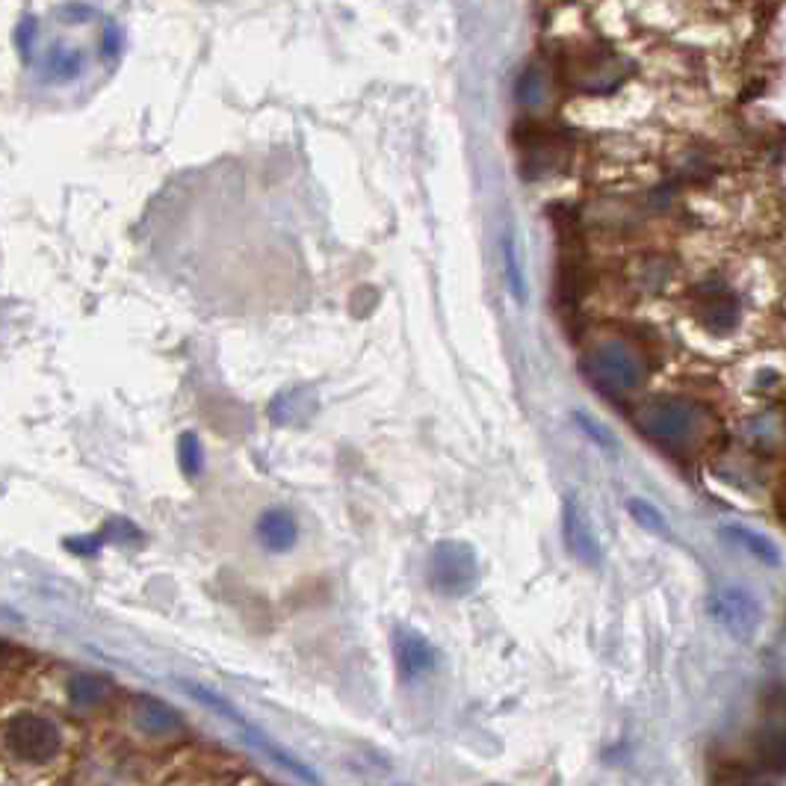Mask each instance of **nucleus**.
Wrapping results in <instances>:
<instances>
[{
	"mask_svg": "<svg viewBox=\"0 0 786 786\" xmlns=\"http://www.w3.org/2000/svg\"><path fill=\"white\" fill-rule=\"evenodd\" d=\"M704 411L683 396H651L636 408V429L659 447L680 453L701 435Z\"/></svg>",
	"mask_w": 786,
	"mask_h": 786,
	"instance_id": "nucleus-1",
	"label": "nucleus"
},
{
	"mask_svg": "<svg viewBox=\"0 0 786 786\" xmlns=\"http://www.w3.org/2000/svg\"><path fill=\"white\" fill-rule=\"evenodd\" d=\"M580 364H583V376L603 393L639 391L648 379V364L642 352L618 337L597 340L586 349Z\"/></svg>",
	"mask_w": 786,
	"mask_h": 786,
	"instance_id": "nucleus-2",
	"label": "nucleus"
},
{
	"mask_svg": "<svg viewBox=\"0 0 786 786\" xmlns=\"http://www.w3.org/2000/svg\"><path fill=\"white\" fill-rule=\"evenodd\" d=\"M3 745L9 751V757H15L18 763L27 766H48L63 754V730L60 724L42 713H30L21 710L15 716H9L3 724Z\"/></svg>",
	"mask_w": 786,
	"mask_h": 786,
	"instance_id": "nucleus-3",
	"label": "nucleus"
},
{
	"mask_svg": "<svg viewBox=\"0 0 786 786\" xmlns=\"http://www.w3.org/2000/svg\"><path fill=\"white\" fill-rule=\"evenodd\" d=\"M426 583L438 597H447V600H461L473 594L479 586L476 550L459 538L438 541L426 559Z\"/></svg>",
	"mask_w": 786,
	"mask_h": 786,
	"instance_id": "nucleus-4",
	"label": "nucleus"
},
{
	"mask_svg": "<svg viewBox=\"0 0 786 786\" xmlns=\"http://www.w3.org/2000/svg\"><path fill=\"white\" fill-rule=\"evenodd\" d=\"M710 615L733 639H751L763 621V609L751 591L739 586H721L710 594Z\"/></svg>",
	"mask_w": 786,
	"mask_h": 786,
	"instance_id": "nucleus-5",
	"label": "nucleus"
},
{
	"mask_svg": "<svg viewBox=\"0 0 786 786\" xmlns=\"http://www.w3.org/2000/svg\"><path fill=\"white\" fill-rule=\"evenodd\" d=\"M393 662H396L399 680L414 683L438 668V651L423 633L411 630L408 624H399L393 630Z\"/></svg>",
	"mask_w": 786,
	"mask_h": 786,
	"instance_id": "nucleus-6",
	"label": "nucleus"
},
{
	"mask_svg": "<svg viewBox=\"0 0 786 786\" xmlns=\"http://www.w3.org/2000/svg\"><path fill=\"white\" fill-rule=\"evenodd\" d=\"M131 721L145 739H157V742H169V739H178V736L187 733L184 716L172 704H166L154 695H136L133 698Z\"/></svg>",
	"mask_w": 786,
	"mask_h": 786,
	"instance_id": "nucleus-7",
	"label": "nucleus"
},
{
	"mask_svg": "<svg viewBox=\"0 0 786 786\" xmlns=\"http://www.w3.org/2000/svg\"><path fill=\"white\" fill-rule=\"evenodd\" d=\"M562 538H565V547L571 550V556L586 565V568H597L603 562V550H600V541L591 529L589 518L583 515L580 503L574 497L565 500V512H562Z\"/></svg>",
	"mask_w": 786,
	"mask_h": 786,
	"instance_id": "nucleus-8",
	"label": "nucleus"
},
{
	"mask_svg": "<svg viewBox=\"0 0 786 786\" xmlns=\"http://www.w3.org/2000/svg\"><path fill=\"white\" fill-rule=\"evenodd\" d=\"M258 541L263 544V550L269 553H290L299 541V524H296V515L284 506H269L263 509L258 524Z\"/></svg>",
	"mask_w": 786,
	"mask_h": 786,
	"instance_id": "nucleus-9",
	"label": "nucleus"
},
{
	"mask_svg": "<svg viewBox=\"0 0 786 786\" xmlns=\"http://www.w3.org/2000/svg\"><path fill=\"white\" fill-rule=\"evenodd\" d=\"M571 80L583 92H612L624 80V68L615 54H597L594 60H580Z\"/></svg>",
	"mask_w": 786,
	"mask_h": 786,
	"instance_id": "nucleus-10",
	"label": "nucleus"
},
{
	"mask_svg": "<svg viewBox=\"0 0 786 786\" xmlns=\"http://www.w3.org/2000/svg\"><path fill=\"white\" fill-rule=\"evenodd\" d=\"M314 411H317V393L311 388H290L272 399L269 420L281 426H293V423H305Z\"/></svg>",
	"mask_w": 786,
	"mask_h": 786,
	"instance_id": "nucleus-11",
	"label": "nucleus"
},
{
	"mask_svg": "<svg viewBox=\"0 0 786 786\" xmlns=\"http://www.w3.org/2000/svg\"><path fill=\"white\" fill-rule=\"evenodd\" d=\"M113 689H116L113 680L95 671H74L66 683L68 701L74 707H101L113 695Z\"/></svg>",
	"mask_w": 786,
	"mask_h": 786,
	"instance_id": "nucleus-12",
	"label": "nucleus"
},
{
	"mask_svg": "<svg viewBox=\"0 0 786 786\" xmlns=\"http://www.w3.org/2000/svg\"><path fill=\"white\" fill-rule=\"evenodd\" d=\"M724 538H730L733 544H739L742 550H748L754 559H760V562H766V565H781V550H778V544L769 538V535H763V532H754V529H748V526H724Z\"/></svg>",
	"mask_w": 786,
	"mask_h": 786,
	"instance_id": "nucleus-13",
	"label": "nucleus"
},
{
	"mask_svg": "<svg viewBox=\"0 0 786 786\" xmlns=\"http://www.w3.org/2000/svg\"><path fill=\"white\" fill-rule=\"evenodd\" d=\"M83 54L77 48H66V45H54L48 51V57L42 60V68H45V77L54 80V83H68L74 80L80 71H83Z\"/></svg>",
	"mask_w": 786,
	"mask_h": 786,
	"instance_id": "nucleus-14",
	"label": "nucleus"
},
{
	"mask_svg": "<svg viewBox=\"0 0 786 786\" xmlns=\"http://www.w3.org/2000/svg\"><path fill=\"white\" fill-rule=\"evenodd\" d=\"M698 317H701V323L710 328V331L724 334V331H730V328L736 326V320H739V302H736L733 296L721 293V296H713V299H707V302L701 305Z\"/></svg>",
	"mask_w": 786,
	"mask_h": 786,
	"instance_id": "nucleus-15",
	"label": "nucleus"
},
{
	"mask_svg": "<svg viewBox=\"0 0 786 786\" xmlns=\"http://www.w3.org/2000/svg\"><path fill=\"white\" fill-rule=\"evenodd\" d=\"M515 98H518V104H524V107H538V104H544V98H547V74H544V68L541 66H526L521 74H518V80H515Z\"/></svg>",
	"mask_w": 786,
	"mask_h": 786,
	"instance_id": "nucleus-16",
	"label": "nucleus"
},
{
	"mask_svg": "<svg viewBox=\"0 0 786 786\" xmlns=\"http://www.w3.org/2000/svg\"><path fill=\"white\" fill-rule=\"evenodd\" d=\"M518 246H515V237L506 231L503 234V266H506V281H509V290H512V296L518 299V302H524L526 299V278H524V269H521V263H518V252H515Z\"/></svg>",
	"mask_w": 786,
	"mask_h": 786,
	"instance_id": "nucleus-17",
	"label": "nucleus"
},
{
	"mask_svg": "<svg viewBox=\"0 0 786 786\" xmlns=\"http://www.w3.org/2000/svg\"><path fill=\"white\" fill-rule=\"evenodd\" d=\"M627 512H630V518H633L636 524L642 526V529H648V532H656V535H665V532H668L665 515L656 509L654 503H648V500H642V497H630V500H627Z\"/></svg>",
	"mask_w": 786,
	"mask_h": 786,
	"instance_id": "nucleus-18",
	"label": "nucleus"
},
{
	"mask_svg": "<svg viewBox=\"0 0 786 786\" xmlns=\"http://www.w3.org/2000/svg\"><path fill=\"white\" fill-rule=\"evenodd\" d=\"M178 461H181V470L187 476H198L201 467H204V447H201V438L196 432H184L181 441H178Z\"/></svg>",
	"mask_w": 786,
	"mask_h": 786,
	"instance_id": "nucleus-19",
	"label": "nucleus"
},
{
	"mask_svg": "<svg viewBox=\"0 0 786 786\" xmlns=\"http://www.w3.org/2000/svg\"><path fill=\"white\" fill-rule=\"evenodd\" d=\"M574 420H577V426L589 435L591 441L600 447V450H606V453H612L615 450V441H612V435H609V429L603 426V423H597L594 417H589V414H583V411H577L574 414Z\"/></svg>",
	"mask_w": 786,
	"mask_h": 786,
	"instance_id": "nucleus-20",
	"label": "nucleus"
},
{
	"mask_svg": "<svg viewBox=\"0 0 786 786\" xmlns=\"http://www.w3.org/2000/svg\"><path fill=\"white\" fill-rule=\"evenodd\" d=\"M107 538H104V532L101 535H86V538H71V541H66L68 550H74L77 556H95L98 550H101V544H104Z\"/></svg>",
	"mask_w": 786,
	"mask_h": 786,
	"instance_id": "nucleus-21",
	"label": "nucleus"
},
{
	"mask_svg": "<svg viewBox=\"0 0 786 786\" xmlns=\"http://www.w3.org/2000/svg\"><path fill=\"white\" fill-rule=\"evenodd\" d=\"M18 48H21V54L30 60V54H33V39H36V27H33V21L27 18V21H21L18 24Z\"/></svg>",
	"mask_w": 786,
	"mask_h": 786,
	"instance_id": "nucleus-22",
	"label": "nucleus"
},
{
	"mask_svg": "<svg viewBox=\"0 0 786 786\" xmlns=\"http://www.w3.org/2000/svg\"><path fill=\"white\" fill-rule=\"evenodd\" d=\"M101 42H104V54H107V57H116V51H119V30H116L113 24H107Z\"/></svg>",
	"mask_w": 786,
	"mask_h": 786,
	"instance_id": "nucleus-23",
	"label": "nucleus"
}]
</instances>
